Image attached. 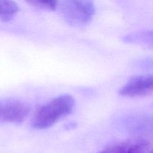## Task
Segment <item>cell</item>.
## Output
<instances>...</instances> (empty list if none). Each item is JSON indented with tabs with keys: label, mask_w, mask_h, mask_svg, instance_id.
I'll return each mask as SVG.
<instances>
[{
	"label": "cell",
	"mask_w": 153,
	"mask_h": 153,
	"mask_svg": "<svg viewBox=\"0 0 153 153\" xmlns=\"http://www.w3.org/2000/svg\"><path fill=\"white\" fill-rule=\"evenodd\" d=\"M149 153H153V149H152V150L150 151V152H149Z\"/></svg>",
	"instance_id": "ba28073f"
},
{
	"label": "cell",
	"mask_w": 153,
	"mask_h": 153,
	"mask_svg": "<svg viewBox=\"0 0 153 153\" xmlns=\"http://www.w3.org/2000/svg\"><path fill=\"white\" fill-rule=\"evenodd\" d=\"M74 108L75 100L72 96H59L37 109L32 118V127L39 130L50 128L70 115Z\"/></svg>",
	"instance_id": "6da1fadb"
},
{
	"label": "cell",
	"mask_w": 153,
	"mask_h": 153,
	"mask_svg": "<svg viewBox=\"0 0 153 153\" xmlns=\"http://www.w3.org/2000/svg\"><path fill=\"white\" fill-rule=\"evenodd\" d=\"M18 11L19 6L15 1L0 0V19L1 21H10Z\"/></svg>",
	"instance_id": "8992f818"
},
{
	"label": "cell",
	"mask_w": 153,
	"mask_h": 153,
	"mask_svg": "<svg viewBox=\"0 0 153 153\" xmlns=\"http://www.w3.org/2000/svg\"><path fill=\"white\" fill-rule=\"evenodd\" d=\"M58 1L53 0H34V1H28V4H32L34 7L42 9H48V10H55L58 7Z\"/></svg>",
	"instance_id": "52a82bcc"
},
{
	"label": "cell",
	"mask_w": 153,
	"mask_h": 153,
	"mask_svg": "<svg viewBox=\"0 0 153 153\" xmlns=\"http://www.w3.org/2000/svg\"><path fill=\"white\" fill-rule=\"evenodd\" d=\"M59 4L63 17L70 25H86L95 13V6L91 1H65Z\"/></svg>",
	"instance_id": "7a4b0ae2"
},
{
	"label": "cell",
	"mask_w": 153,
	"mask_h": 153,
	"mask_svg": "<svg viewBox=\"0 0 153 153\" xmlns=\"http://www.w3.org/2000/svg\"><path fill=\"white\" fill-rule=\"evenodd\" d=\"M152 93L153 75L134 76L120 90V94L129 97H143Z\"/></svg>",
	"instance_id": "3957f363"
},
{
	"label": "cell",
	"mask_w": 153,
	"mask_h": 153,
	"mask_svg": "<svg viewBox=\"0 0 153 153\" xmlns=\"http://www.w3.org/2000/svg\"><path fill=\"white\" fill-rule=\"evenodd\" d=\"M28 114V108L15 100L0 101V120L8 123H22Z\"/></svg>",
	"instance_id": "277c9868"
},
{
	"label": "cell",
	"mask_w": 153,
	"mask_h": 153,
	"mask_svg": "<svg viewBox=\"0 0 153 153\" xmlns=\"http://www.w3.org/2000/svg\"><path fill=\"white\" fill-rule=\"evenodd\" d=\"M100 153H146V152L143 145L123 143L108 146Z\"/></svg>",
	"instance_id": "5b68a950"
}]
</instances>
